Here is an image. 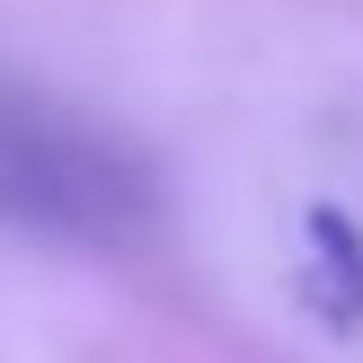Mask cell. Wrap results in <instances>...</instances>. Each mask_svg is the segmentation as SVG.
<instances>
[{"label":"cell","instance_id":"6da1fadb","mask_svg":"<svg viewBox=\"0 0 363 363\" xmlns=\"http://www.w3.org/2000/svg\"><path fill=\"white\" fill-rule=\"evenodd\" d=\"M311 301L328 328H354L363 319V230L337 204L311 213Z\"/></svg>","mask_w":363,"mask_h":363}]
</instances>
